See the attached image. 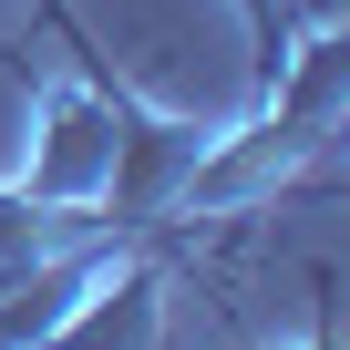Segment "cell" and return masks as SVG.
<instances>
[{
  "label": "cell",
  "mask_w": 350,
  "mask_h": 350,
  "mask_svg": "<svg viewBox=\"0 0 350 350\" xmlns=\"http://www.w3.org/2000/svg\"><path fill=\"white\" fill-rule=\"evenodd\" d=\"M42 21L62 31V62L72 72H93L103 83V103H113V124H124V165H113V196H103V227H124V237H144V227H165L175 217V186L196 175V154H206V134L217 124H196V113H165V103H144L124 72H113V52L72 21V0H42Z\"/></svg>",
  "instance_id": "cell-1"
},
{
  "label": "cell",
  "mask_w": 350,
  "mask_h": 350,
  "mask_svg": "<svg viewBox=\"0 0 350 350\" xmlns=\"http://www.w3.org/2000/svg\"><path fill=\"white\" fill-rule=\"evenodd\" d=\"M113 165H124V124H113L103 83L72 72V62H62L52 83H31V154H21L11 186H21L52 227H103Z\"/></svg>",
  "instance_id": "cell-2"
},
{
  "label": "cell",
  "mask_w": 350,
  "mask_h": 350,
  "mask_svg": "<svg viewBox=\"0 0 350 350\" xmlns=\"http://www.w3.org/2000/svg\"><path fill=\"white\" fill-rule=\"evenodd\" d=\"M309 350H340V319H329V309H319V329H309Z\"/></svg>",
  "instance_id": "cell-3"
},
{
  "label": "cell",
  "mask_w": 350,
  "mask_h": 350,
  "mask_svg": "<svg viewBox=\"0 0 350 350\" xmlns=\"http://www.w3.org/2000/svg\"><path fill=\"white\" fill-rule=\"evenodd\" d=\"M340 134H350V124H340Z\"/></svg>",
  "instance_id": "cell-4"
}]
</instances>
